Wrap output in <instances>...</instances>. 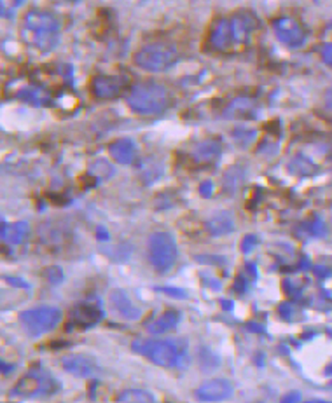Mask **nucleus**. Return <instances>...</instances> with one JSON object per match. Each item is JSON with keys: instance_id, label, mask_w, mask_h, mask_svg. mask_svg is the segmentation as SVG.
Here are the masks:
<instances>
[{"instance_id": "c85d7f7f", "label": "nucleus", "mask_w": 332, "mask_h": 403, "mask_svg": "<svg viewBox=\"0 0 332 403\" xmlns=\"http://www.w3.org/2000/svg\"><path fill=\"white\" fill-rule=\"evenodd\" d=\"M278 313H280V316L284 318V320H291V315H292V305L289 304H281L280 309H278Z\"/></svg>"}, {"instance_id": "7c9ffc66", "label": "nucleus", "mask_w": 332, "mask_h": 403, "mask_svg": "<svg viewBox=\"0 0 332 403\" xmlns=\"http://www.w3.org/2000/svg\"><path fill=\"white\" fill-rule=\"evenodd\" d=\"M299 400H303V398H301V394L297 393V391H294V393H289L287 397L281 398V402H299Z\"/></svg>"}, {"instance_id": "e433bc0d", "label": "nucleus", "mask_w": 332, "mask_h": 403, "mask_svg": "<svg viewBox=\"0 0 332 403\" xmlns=\"http://www.w3.org/2000/svg\"><path fill=\"white\" fill-rule=\"evenodd\" d=\"M21 2H23V0H11V4H13V6H14V7L19 6V4H21Z\"/></svg>"}, {"instance_id": "ddd939ff", "label": "nucleus", "mask_w": 332, "mask_h": 403, "mask_svg": "<svg viewBox=\"0 0 332 403\" xmlns=\"http://www.w3.org/2000/svg\"><path fill=\"white\" fill-rule=\"evenodd\" d=\"M61 367L67 374L81 379L95 377L96 372H98L96 363L84 355H65L61 358Z\"/></svg>"}, {"instance_id": "c9c22d12", "label": "nucleus", "mask_w": 332, "mask_h": 403, "mask_svg": "<svg viewBox=\"0 0 332 403\" xmlns=\"http://www.w3.org/2000/svg\"><path fill=\"white\" fill-rule=\"evenodd\" d=\"M221 304L224 305V309H226V311H229V309L233 308V302H231V300H221Z\"/></svg>"}, {"instance_id": "9b49d317", "label": "nucleus", "mask_w": 332, "mask_h": 403, "mask_svg": "<svg viewBox=\"0 0 332 403\" xmlns=\"http://www.w3.org/2000/svg\"><path fill=\"white\" fill-rule=\"evenodd\" d=\"M234 44L237 42H234L229 19H217L210 28V32H208V46H210V49L217 53H227L233 49Z\"/></svg>"}, {"instance_id": "c756f323", "label": "nucleus", "mask_w": 332, "mask_h": 403, "mask_svg": "<svg viewBox=\"0 0 332 403\" xmlns=\"http://www.w3.org/2000/svg\"><path fill=\"white\" fill-rule=\"evenodd\" d=\"M7 280V283H9V285H14V286H18V288H30V285L28 283H25V281H18L19 278H13V276H7L6 278Z\"/></svg>"}, {"instance_id": "f03ea898", "label": "nucleus", "mask_w": 332, "mask_h": 403, "mask_svg": "<svg viewBox=\"0 0 332 403\" xmlns=\"http://www.w3.org/2000/svg\"><path fill=\"white\" fill-rule=\"evenodd\" d=\"M126 103L140 115H157L170 107V93L157 83H142L131 88Z\"/></svg>"}, {"instance_id": "473e14b6", "label": "nucleus", "mask_w": 332, "mask_h": 403, "mask_svg": "<svg viewBox=\"0 0 332 403\" xmlns=\"http://www.w3.org/2000/svg\"><path fill=\"white\" fill-rule=\"evenodd\" d=\"M247 328H249L250 332H259V333H262L264 332V328L261 327V325H254V323H249L247 325Z\"/></svg>"}, {"instance_id": "412c9836", "label": "nucleus", "mask_w": 332, "mask_h": 403, "mask_svg": "<svg viewBox=\"0 0 332 403\" xmlns=\"http://www.w3.org/2000/svg\"><path fill=\"white\" fill-rule=\"evenodd\" d=\"M115 402H123V403H149V402H156L152 393L145 389H126L123 393L118 394Z\"/></svg>"}, {"instance_id": "72a5a7b5", "label": "nucleus", "mask_w": 332, "mask_h": 403, "mask_svg": "<svg viewBox=\"0 0 332 403\" xmlns=\"http://www.w3.org/2000/svg\"><path fill=\"white\" fill-rule=\"evenodd\" d=\"M247 271L252 274V278L257 276V269H256V263H247Z\"/></svg>"}, {"instance_id": "1a4fd4ad", "label": "nucleus", "mask_w": 332, "mask_h": 403, "mask_svg": "<svg viewBox=\"0 0 332 403\" xmlns=\"http://www.w3.org/2000/svg\"><path fill=\"white\" fill-rule=\"evenodd\" d=\"M273 28H275L278 41L287 46V48L297 49L304 46L306 33H304L303 26L294 18H278L273 21Z\"/></svg>"}, {"instance_id": "bb28decb", "label": "nucleus", "mask_w": 332, "mask_h": 403, "mask_svg": "<svg viewBox=\"0 0 332 403\" xmlns=\"http://www.w3.org/2000/svg\"><path fill=\"white\" fill-rule=\"evenodd\" d=\"M322 60L327 67L332 68V44H327L322 51Z\"/></svg>"}, {"instance_id": "aec40b11", "label": "nucleus", "mask_w": 332, "mask_h": 403, "mask_svg": "<svg viewBox=\"0 0 332 403\" xmlns=\"http://www.w3.org/2000/svg\"><path fill=\"white\" fill-rule=\"evenodd\" d=\"M204 227H207V232L210 236H226L234 231V220L229 213H221V215L208 220Z\"/></svg>"}, {"instance_id": "a878e982", "label": "nucleus", "mask_w": 332, "mask_h": 403, "mask_svg": "<svg viewBox=\"0 0 332 403\" xmlns=\"http://www.w3.org/2000/svg\"><path fill=\"white\" fill-rule=\"evenodd\" d=\"M233 288H234V292L240 293V295H243V293L247 292V280L242 276V274H238V276H237Z\"/></svg>"}, {"instance_id": "393cba45", "label": "nucleus", "mask_w": 332, "mask_h": 403, "mask_svg": "<svg viewBox=\"0 0 332 403\" xmlns=\"http://www.w3.org/2000/svg\"><path fill=\"white\" fill-rule=\"evenodd\" d=\"M161 292H165V293H168L170 297H173V298H187V295H185V290L182 288H172V286H163V288H160Z\"/></svg>"}, {"instance_id": "423d86ee", "label": "nucleus", "mask_w": 332, "mask_h": 403, "mask_svg": "<svg viewBox=\"0 0 332 403\" xmlns=\"http://www.w3.org/2000/svg\"><path fill=\"white\" fill-rule=\"evenodd\" d=\"M180 60V54L168 44H147L133 56L135 67L145 72H165Z\"/></svg>"}, {"instance_id": "f257e3e1", "label": "nucleus", "mask_w": 332, "mask_h": 403, "mask_svg": "<svg viewBox=\"0 0 332 403\" xmlns=\"http://www.w3.org/2000/svg\"><path fill=\"white\" fill-rule=\"evenodd\" d=\"M21 33L28 41V44L48 53L60 44L61 26L53 14L32 11L25 16Z\"/></svg>"}, {"instance_id": "9d476101", "label": "nucleus", "mask_w": 332, "mask_h": 403, "mask_svg": "<svg viewBox=\"0 0 332 403\" xmlns=\"http://www.w3.org/2000/svg\"><path fill=\"white\" fill-rule=\"evenodd\" d=\"M229 23L237 44H247V42H250L254 32H257L259 26H261L256 14L250 13V11H240V13L233 14Z\"/></svg>"}, {"instance_id": "5701e85b", "label": "nucleus", "mask_w": 332, "mask_h": 403, "mask_svg": "<svg viewBox=\"0 0 332 403\" xmlns=\"http://www.w3.org/2000/svg\"><path fill=\"white\" fill-rule=\"evenodd\" d=\"M257 243H259V239L254 234L245 236V238H243V241H242V251H243V253H250V251H252L254 248L257 246Z\"/></svg>"}, {"instance_id": "f3484780", "label": "nucleus", "mask_w": 332, "mask_h": 403, "mask_svg": "<svg viewBox=\"0 0 332 403\" xmlns=\"http://www.w3.org/2000/svg\"><path fill=\"white\" fill-rule=\"evenodd\" d=\"M137 152V145L130 138H119V140L112 142L109 145V154L119 164H131Z\"/></svg>"}, {"instance_id": "39448f33", "label": "nucleus", "mask_w": 332, "mask_h": 403, "mask_svg": "<svg viewBox=\"0 0 332 403\" xmlns=\"http://www.w3.org/2000/svg\"><path fill=\"white\" fill-rule=\"evenodd\" d=\"M179 258V246L168 232H152L149 236V261L157 274H168Z\"/></svg>"}, {"instance_id": "6ab92c4d", "label": "nucleus", "mask_w": 332, "mask_h": 403, "mask_svg": "<svg viewBox=\"0 0 332 403\" xmlns=\"http://www.w3.org/2000/svg\"><path fill=\"white\" fill-rule=\"evenodd\" d=\"M30 227L26 222H14V224H2V238L4 243L9 245H21L28 238Z\"/></svg>"}, {"instance_id": "cd10ccee", "label": "nucleus", "mask_w": 332, "mask_h": 403, "mask_svg": "<svg viewBox=\"0 0 332 403\" xmlns=\"http://www.w3.org/2000/svg\"><path fill=\"white\" fill-rule=\"evenodd\" d=\"M199 192H202L203 197H212V194H214V185H212V182H204V184H202Z\"/></svg>"}, {"instance_id": "0eeeda50", "label": "nucleus", "mask_w": 332, "mask_h": 403, "mask_svg": "<svg viewBox=\"0 0 332 403\" xmlns=\"http://www.w3.org/2000/svg\"><path fill=\"white\" fill-rule=\"evenodd\" d=\"M61 318H63L61 309L53 308V305H41V308L23 311L19 315V323L30 337H41L55 330Z\"/></svg>"}, {"instance_id": "2eb2a0df", "label": "nucleus", "mask_w": 332, "mask_h": 403, "mask_svg": "<svg viewBox=\"0 0 332 403\" xmlns=\"http://www.w3.org/2000/svg\"><path fill=\"white\" fill-rule=\"evenodd\" d=\"M109 302H110V308L114 309L118 315L126 318V320H138V318L142 316V311L133 304V302H131L130 295L125 292V290L121 288L112 290L109 295Z\"/></svg>"}, {"instance_id": "20e7f679", "label": "nucleus", "mask_w": 332, "mask_h": 403, "mask_svg": "<svg viewBox=\"0 0 332 403\" xmlns=\"http://www.w3.org/2000/svg\"><path fill=\"white\" fill-rule=\"evenodd\" d=\"M61 389V384L56 381L55 375L46 372L44 368L33 367L28 370L25 377L16 382V386L11 389V397L21 398H36V397H49L56 394Z\"/></svg>"}, {"instance_id": "f8f14e48", "label": "nucleus", "mask_w": 332, "mask_h": 403, "mask_svg": "<svg viewBox=\"0 0 332 403\" xmlns=\"http://www.w3.org/2000/svg\"><path fill=\"white\" fill-rule=\"evenodd\" d=\"M199 402H222L233 394V384L226 379H212L194 391Z\"/></svg>"}, {"instance_id": "4be33fe9", "label": "nucleus", "mask_w": 332, "mask_h": 403, "mask_svg": "<svg viewBox=\"0 0 332 403\" xmlns=\"http://www.w3.org/2000/svg\"><path fill=\"white\" fill-rule=\"evenodd\" d=\"M90 172L96 178H102V180H105V178H110L112 175H114V166H112L110 162H107L105 159H98V161L93 162Z\"/></svg>"}, {"instance_id": "2f4dec72", "label": "nucleus", "mask_w": 332, "mask_h": 403, "mask_svg": "<svg viewBox=\"0 0 332 403\" xmlns=\"http://www.w3.org/2000/svg\"><path fill=\"white\" fill-rule=\"evenodd\" d=\"M96 234H98V239L100 241H105V239H109V232L105 231L103 227H98L96 229Z\"/></svg>"}, {"instance_id": "f704fd0d", "label": "nucleus", "mask_w": 332, "mask_h": 403, "mask_svg": "<svg viewBox=\"0 0 332 403\" xmlns=\"http://www.w3.org/2000/svg\"><path fill=\"white\" fill-rule=\"evenodd\" d=\"M326 103H327V107L332 108V88L326 93Z\"/></svg>"}, {"instance_id": "4468645a", "label": "nucleus", "mask_w": 332, "mask_h": 403, "mask_svg": "<svg viewBox=\"0 0 332 403\" xmlns=\"http://www.w3.org/2000/svg\"><path fill=\"white\" fill-rule=\"evenodd\" d=\"M123 93L121 77L95 75L91 79V95L96 100H114Z\"/></svg>"}, {"instance_id": "b1692460", "label": "nucleus", "mask_w": 332, "mask_h": 403, "mask_svg": "<svg viewBox=\"0 0 332 403\" xmlns=\"http://www.w3.org/2000/svg\"><path fill=\"white\" fill-rule=\"evenodd\" d=\"M46 278H48V281L58 285V283H61V280H63V273H61L60 267H49V269L46 271Z\"/></svg>"}, {"instance_id": "a211bd4d", "label": "nucleus", "mask_w": 332, "mask_h": 403, "mask_svg": "<svg viewBox=\"0 0 332 403\" xmlns=\"http://www.w3.org/2000/svg\"><path fill=\"white\" fill-rule=\"evenodd\" d=\"M179 321H180V313L177 311V309H168V311H165L163 315L157 316L154 321L145 323V328H147L149 333H152V335H160V333L173 330V328L179 325Z\"/></svg>"}, {"instance_id": "6e6552de", "label": "nucleus", "mask_w": 332, "mask_h": 403, "mask_svg": "<svg viewBox=\"0 0 332 403\" xmlns=\"http://www.w3.org/2000/svg\"><path fill=\"white\" fill-rule=\"evenodd\" d=\"M103 320V309L98 302H81L72 308L71 315H68V330H74V328H81V330H86V328L95 327L100 321Z\"/></svg>"}, {"instance_id": "dca6fc26", "label": "nucleus", "mask_w": 332, "mask_h": 403, "mask_svg": "<svg viewBox=\"0 0 332 403\" xmlns=\"http://www.w3.org/2000/svg\"><path fill=\"white\" fill-rule=\"evenodd\" d=\"M192 161L199 166L214 164L219 157H221V145L215 140H204L199 142L191 152Z\"/></svg>"}, {"instance_id": "7ed1b4c3", "label": "nucleus", "mask_w": 332, "mask_h": 403, "mask_svg": "<svg viewBox=\"0 0 332 403\" xmlns=\"http://www.w3.org/2000/svg\"><path fill=\"white\" fill-rule=\"evenodd\" d=\"M137 355L144 356L149 362L157 367H179L182 365L185 358L184 344L177 340H150V339H137L131 344Z\"/></svg>"}]
</instances>
